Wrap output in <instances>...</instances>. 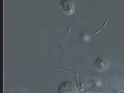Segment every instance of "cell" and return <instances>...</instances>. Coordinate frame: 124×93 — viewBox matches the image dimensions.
<instances>
[{
  "label": "cell",
  "instance_id": "6da1fadb",
  "mask_svg": "<svg viewBox=\"0 0 124 93\" xmlns=\"http://www.w3.org/2000/svg\"><path fill=\"white\" fill-rule=\"evenodd\" d=\"M64 9L67 11V13H69V14H72L73 13V11H72V8L70 7V5L69 3H64Z\"/></svg>",
  "mask_w": 124,
  "mask_h": 93
}]
</instances>
